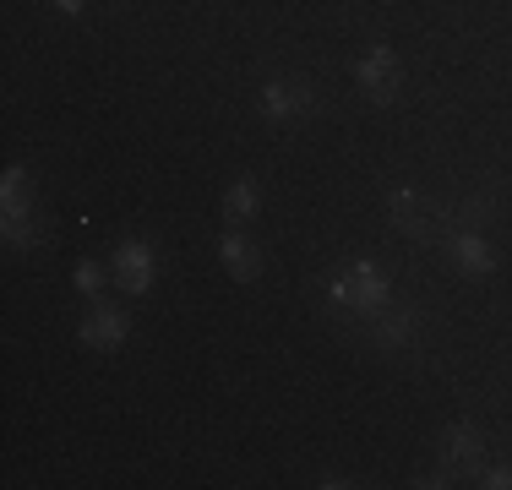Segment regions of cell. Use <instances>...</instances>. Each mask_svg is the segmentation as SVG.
<instances>
[{
	"label": "cell",
	"instance_id": "obj_2",
	"mask_svg": "<svg viewBox=\"0 0 512 490\" xmlns=\"http://www.w3.org/2000/svg\"><path fill=\"white\" fill-rule=\"evenodd\" d=\"M349 333L365 338L371 349H382V354H404L414 349V338H420V327H425V311L414 300H387L382 311H371V316H349Z\"/></svg>",
	"mask_w": 512,
	"mask_h": 490
},
{
	"label": "cell",
	"instance_id": "obj_7",
	"mask_svg": "<svg viewBox=\"0 0 512 490\" xmlns=\"http://www.w3.org/2000/svg\"><path fill=\"white\" fill-rule=\"evenodd\" d=\"M436 245H442L447 256H453V267L463 278H485V273H496V251L480 240V229H458V224H447V229H436Z\"/></svg>",
	"mask_w": 512,
	"mask_h": 490
},
{
	"label": "cell",
	"instance_id": "obj_14",
	"mask_svg": "<svg viewBox=\"0 0 512 490\" xmlns=\"http://www.w3.org/2000/svg\"><path fill=\"white\" fill-rule=\"evenodd\" d=\"M77 289L88 294V300H99V289H104V273L93 262H77Z\"/></svg>",
	"mask_w": 512,
	"mask_h": 490
},
{
	"label": "cell",
	"instance_id": "obj_1",
	"mask_svg": "<svg viewBox=\"0 0 512 490\" xmlns=\"http://www.w3.org/2000/svg\"><path fill=\"white\" fill-rule=\"evenodd\" d=\"M387 300H393V278H387L371 256H355L344 273L327 278V305H333V316H344V322H349V316L382 311Z\"/></svg>",
	"mask_w": 512,
	"mask_h": 490
},
{
	"label": "cell",
	"instance_id": "obj_6",
	"mask_svg": "<svg viewBox=\"0 0 512 490\" xmlns=\"http://www.w3.org/2000/svg\"><path fill=\"white\" fill-rule=\"evenodd\" d=\"M256 104H262L267 120H300L316 109V88L306 77H267L262 88H256Z\"/></svg>",
	"mask_w": 512,
	"mask_h": 490
},
{
	"label": "cell",
	"instance_id": "obj_15",
	"mask_svg": "<svg viewBox=\"0 0 512 490\" xmlns=\"http://www.w3.org/2000/svg\"><path fill=\"white\" fill-rule=\"evenodd\" d=\"M485 490H512V463H496V469H480Z\"/></svg>",
	"mask_w": 512,
	"mask_h": 490
},
{
	"label": "cell",
	"instance_id": "obj_10",
	"mask_svg": "<svg viewBox=\"0 0 512 490\" xmlns=\"http://www.w3.org/2000/svg\"><path fill=\"white\" fill-rule=\"evenodd\" d=\"M496 191L491 186H480V191H469V196H458V202H442V218H436V229H447V224H458V229H485L496 218Z\"/></svg>",
	"mask_w": 512,
	"mask_h": 490
},
{
	"label": "cell",
	"instance_id": "obj_13",
	"mask_svg": "<svg viewBox=\"0 0 512 490\" xmlns=\"http://www.w3.org/2000/svg\"><path fill=\"white\" fill-rule=\"evenodd\" d=\"M256 207H262V191H256V180H235L224 196V224L240 229L246 218H256Z\"/></svg>",
	"mask_w": 512,
	"mask_h": 490
},
{
	"label": "cell",
	"instance_id": "obj_5",
	"mask_svg": "<svg viewBox=\"0 0 512 490\" xmlns=\"http://www.w3.org/2000/svg\"><path fill=\"white\" fill-rule=\"evenodd\" d=\"M355 82H360V93L371 98V104H393L398 93H404V71H398V55L387 44H371L360 55V66H355Z\"/></svg>",
	"mask_w": 512,
	"mask_h": 490
},
{
	"label": "cell",
	"instance_id": "obj_11",
	"mask_svg": "<svg viewBox=\"0 0 512 490\" xmlns=\"http://www.w3.org/2000/svg\"><path fill=\"white\" fill-rule=\"evenodd\" d=\"M218 256H224L229 278H240V284H256V278H262V251H256V240H246L240 229H229V235L218 240Z\"/></svg>",
	"mask_w": 512,
	"mask_h": 490
},
{
	"label": "cell",
	"instance_id": "obj_16",
	"mask_svg": "<svg viewBox=\"0 0 512 490\" xmlns=\"http://www.w3.org/2000/svg\"><path fill=\"white\" fill-rule=\"evenodd\" d=\"M60 11H66V17H82V11H88V0H55Z\"/></svg>",
	"mask_w": 512,
	"mask_h": 490
},
{
	"label": "cell",
	"instance_id": "obj_4",
	"mask_svg": "<svg viewBox=\"0 0 512 490\" xmlns=\"http://www.w3.org/2000/svg\"><path fill=\"white\" fill-rule=\"evenodd\" d=\"M387 218L393 229L414 245H436V218H442V202H431L425 191L414 186H393L387 191Z\"/></svg>",
	"mask_w": 512,
	"mask_h": 490
},
{
	"label": "cell",
	"instance_id": "obj_9",
	"mask_svg": "<svg viewBox=\"0 0 512 490\" xmlns=\"http://www.w3.org/2000/svg\"><path fill=\"white\" fill-rule=\"evenodd\" d=\"M126 333H131V316L115 311V305H93V311L82 316V327H77V338L88 343V349H120Z\"/></svg>",
	"mask_w": 512,
	"mask_h": 490
},
{
	"label": "cell",
	"instance_id": "obj_12",
	"mask_svg": "<svg viewBox=\"0 0 512 490\" xmlns=\"http://www.w3.org/2000/svg\"><path fill=\"white\" fill-rule=\"evenodd\" d=\"M0 235H6L11 251H33V245H44L39 207H22V213H6V218H0Z\"/></svg>",
	"mask_w": 512,
	"mask_h": 490
},
{
	"label": "cell",
	"instance_id": "obj_8",
	"mask_svg": "<svg viewBox=\"0 0 512 490\" xmlns=\"http://www.w3.org/2000/svg\"><path fill=\"white\" fill-rule=\"evenodd\" d=\"M153 273H158V251H153V240L131 235V240H120V245H115V284L126 289V294H148V289H153Z\"/></svg>",
	"mask_w": 512,
	"mask_h": 490
},
{
	"label": "cell",
	"instance_id": "obj_3",
	"mask_svg": "<svg viewBox=\"0 0 512 490\" xmlns=\"http://www.w3.org/2000/svg\"><path fill=\"white\" fill-rule=\"evenodd\" d=\"M480 469H485V441H480V431H474L469 420H453L442 436H436V469L420 474L414 485L442 490V485L463 480V474H474V480H480Z\"/></svg>",
	"mask_w": 512,
	"mask_h": 490
}]
</instances>
